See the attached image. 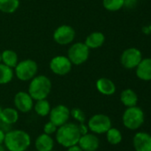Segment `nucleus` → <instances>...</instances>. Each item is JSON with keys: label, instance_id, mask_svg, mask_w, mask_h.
<instances>
[{"label": "nucleus", "instance_id": "obj_28", "mask_svg": "<svg viewBox=\"0 0 151 151\" xmlns=\"http://www.w3.org/2000/svg\"><path fill=\"white\" fill-rule=\"evenodd\" d=\"M57 129H58V127L54 124H53L51 121H48L44 126V133L46 134H49V135H52V134H55Z\"/></svg>", "mask_w": 151, "mask_h": 151}, {"label": "nucleus", "instance_id": "obj_13", "mask_svg": "<svg viewBox=\"0 0 151 151\" xmlns=\"http://www.w3.org/2000/svg\"><path fill=\"white\" fill-rule=\"evenodd\" d=\"M77 145L83 151H96L100 147V140L96 134L93 133H87L81 135Z\"/></svg>", "mask_w": 151, "mask_h": 151}, {"label": "nucleus", "instance_id": "obj_27", "mask_svg": "<svg viewBox=\"0 0 151 151\" xmlns=\"http://www.w3.org/2000/svg\"><path fill=\"white\" fill-rule=\"evenodd\" d=\"M70 117H72L79 124L85 123V121H86L85 113L79 108H73L72 110H70Z\"/></svg>", "mask_w": 151, "mask_h": 151}, {"label": "nucleus", "instance_id": "obj_30", "mask_svg": "<svg viewBox=\"0 0 151 151\" xmlns=\"http://www.w3.org/2000/svg\"><path fill=\"white\" fill-rule=\"evenodd\" d=\"M67 151H83L82 149L78 146V145H75V146H72V147H69L67 149Z\"/></svg>", "mask_w": 151, "mask_h": 151}, {"label": "nucleus", "instance_id": "obj_23", "mask_svg": "<svg viewBox=\"0 0 151 151\" xmlns=\"http://www.w3.org/2000/svg\"><path fill=\"white\" fill-rule=\"evenodd\" d=\"M14 77V71L12 68L0 63V85L10 83Z\"/></svg>", "mask_w": 151, "mask_h": 151}, {"label": "nucleus", "instance_id": "obj_18", "mask_svg": "<svg viewBox=\"0 0 151 151\" xmlns=\"http://www.w3.org/2000/svg\"><path fill=\"white\" fill-rule=\"evenodd\" d=\"M35 148L36 151H51L54 148V141L51 135L44 133L37 136L35 141Z\"/></svg>", "mask_w": 151, "mask_h": 151}, {"label": "nucleus", "instance_id": "obj_32", "mask_svg": "<svg viewBox=\"0 0 151 151\" xmlns=\"http://www.w3.org/2000/svg\"><path fill=\"white\" fill-rule=\"evenodd\" d=\"M5 150H6L5 147L3 146V144H1V145H0V151H6Z\"/></svg>", "mask_w": 151, "mask_h": 151}, {"label": "nucleus", "instance_id": "obj_34", "mask_svg": "<svg viewBox=\"0 0 151 151\" xmlns=\"http://www.w3.org/2000/svg\"><path fill=\"white\" fill-rule=\"evenodd\" d=\"M1 111H2V108L0 106V121H1Z\"/></svg>", "mask_w": 151, "mask_h": 151}, {"label": "nucleus", "instance_id": "obj_8", "mask_svg": "<svg viewBox=\"0 0 151 151\" xmlns=\"http://www.w3.org/2000/svg\"><path fill=\"white\" fill-rule=\"evenodd\" d=\"M76 38V31L73 27L64 24L55 28L53 34V41L62 46L71 44Z\"/></svg>", "mask_w": 151, "mask_h": 151}, {"label": "nucleus", "instance_id": "obj_16", "mask_svg": "<svg viewBox=\"0 0 151 151\" xmlns=\"http://www.w3.org/2000/svg\"><path fill=\"white\" fill-rule=\"evenodd\" d=\"M136 76L144 81H151V58L142 59L136 67Z\"/></svg>", "mask_w": 151, "mask_h": 151}, {"label": "nucleus", "instance_id": "obj_31", "mask_svg": "<svg viewBox=\"0 0 151 151\" xmlns=\"http://www.w3.org/2000/svg\"><path fill=\"white\" fill-rule=\"evenodd\" d=\"M4 136H5V133L4 132L3 129L0 128V145L4 144Z\"/></svg>", "mask_w": 151, "mask_h": 151}, {"label": "nucleus", "instance_id": "obj_1", "mask_svg": "<svg viewBox=\"0 0 151 151\" xmlns=\"http://www.w3.org/2000/svg\"><path fill=\"white\" fill-rule=\"evenodd\" d=\"M81 134L79 132L78 124L68 122L58 127L55 133V140L59 145L63 148H69L77 145Z\"/></svg>", "mask_w": 151, "mask_h": 151}, {"label": "nucleus", "instance_id": "obj_17", "mask_svg": "<svg viewBox=\"0 0 151 151\" xmlns=\"http://www.w3.org/2000/svg\"><path fill=\"white\" fill-rule=\"evenodd\" d=\"M96 88L97 90L104 95V96H112L116 92V85L115 83L109 78H100L96 81Z\"/></svg>", "mask_w": 151, "mask_h": 151}, {"label": "nucleus", "instance_id": "obj_6", "mask_svg": "<svg viewBox=\"0 0 151 151\" xmlns=\"http://www.w3.org/2000/svg\"><path fill=\"white\" fill-rule=\"evenodd\" d=\"M90 56V49L82 42L71 43L68 50V58L73 65H81L85 64Z\"/></svg>", "mask_w": 151, "mask_h": 151}, {"label": "nucleus", "instance_id": "obj_2", "mask_svg": "<svg viewBox=\"0 0 151 151\" xmlns=\"http://www.w3.org/2000/svg\"><path fill=\"white\" fill-rule=\"evenodd\" d=\"M31 144L30 135L24 130L14 129L5 133L4 145L9 151H26Z\"/></svg>", "mask_w": 151, "mask_h": 151}, {"label": "nucleus", "instance_id": "obj_25", "mask_svg": "<svg viewBox=\"0 0 151 151\" xmlns=\"http://www.w3.org/2000/svg\"><path fill=\"white\" fill-rule=\"evenodd\" d=\"M107 141L111 145H117L122 142L123 136L121 132L115 127H111L107 133H106Z\"/></svg>", "mask_w": 151, "mask_h": 151}, {"label": "nucleus", "instance_id": "obj_5", "mask_svg": "<svg viewBox=\"0 0 151 151\" xmlns=\"http://www.w3.org/2000/svg\"><path fill=\"white\" fill-rule=\"evenodd\" d=\"M145 116L143 111L137 106L127 108L122 117L124 126L130 130L140 128L144 123Z\"/></svg>", "mask_w": 151, "mask_h": 151}, {"label": "nucleus", "instance_id": "obj_4", "mask_svg": "<svg viewBox=\"0 0 151 151\" xmlns=\"http://www.w3.org/2000/svg\"><path fill=\"white\" fill-rule=\"evenodd\" d=\"M14 75L20 81H29L37 75L38 65L33 59H24L19 61L14 67Z\"/></svg>", "mask_w": 151, "mask_h": 151}, {"label": "nucleus", "instance_id": "obj_33", "mask_svg": "<svg viewBox=\"0 0 151 151\" xmlns=\"http://www.w3.org/2000/svg\"><path fill=\"white\" fill-rule=\"evenodd\" d=\"M0 63H2V55H1V52H0Z\"/></svg>", "mask_w": 151, "mask_h": 151}, {"label": "nucleus", "instance_id": "obj_22", "mask_svg": "<svg viewBox=\"0 0 151 151\" xmlns=\"http://www.w3.org/2000/svg\"><path fill=\"white\" fill-rule=\"evenodd\" d=\"M33 109L35 112L40 116V117H46L49 115L51 111V104L47 99H42V100H37L34 104Z\"/></svg>", "mask_w": 151, "mask_h": 151}, {"label": "nucleus", "instance_id": "obj_12", "mask_svg": "<svg viewBox=\"0 0 151 151\" xmlns=\"http://www.w3.org/2000/svg\"><path fill=\"white\" fill-rule=\"evenodd\" d=\"M13 104L19 112L28 113L32 111L34 106V100L28 92L19 91L15 94L13 98Z\"/></svg>", "mask_w": 151, "mask_h": 151}, {"label": "nucleus", "instance_id": "obj_14", "mask_svg": "<svg viewBox=\"0 0 151 151\" xmlns=\"http://www.w3.org/2000/svg\"><path fill=\"white\" fill-rule=\"evenodd\" d=\"M133 144L136 151H151V135L143 132L137 133L133 139Z\"/></svg>", "mask_w": 151, "mask_h": 151}, {"label": "nucleus", "instance_id": "obj_19", "mask_svg": "<svg viewBox=\"0 0 151 151\" xmlns=\"http://www.w3.org/2000/svg\"><path fill=\"white\" fill-rule=\"evenodd\" d=\"M19 120V111L12 107H6L2 109L1 121L3 124L12 126Z\"/></svg>", "mask_w": 151, "mask_h": 151}, {"label": "nucleus", "instance_id": "obj_29", "mask_svg": "<svg viewBox=\"0 0 151 151\" xmlns=\"http://www.w3.org/2000/svg\"><path fill=\"white\" fill-rule=\"evenodd\" d=\"M78 128H79V132H80L81 135H84V134H86L87 133H89V129H88L87 124H85V123L78 124Z\"/></svg>", "mask_w": 151, "mask_h": 151}, {"label": "nucleus", "instance_id": "obj_10", "mask_svg": "<svg viewBox=\"0 0 151 151\" xmlns=\"http://www.w3.org/2000/svg\"><path fill=\"white\" fill-rule=\"evenodd\" d=\"M142 59V51L134 47L128 48L123 51L120 57L121 65L126 69L136 68Z\"/></svg>", "mask_w": 151, "mask_h": 151}, {"label": "nucleus", "instance_id": "obj_24", "mask_svg": "<svg viewBox=\"0 0 151 151\" xmlns=\"http://www.w3.org/2000/svg\"><path fill=\"white\" fill-rule=\"evenodd\" d=\"M20 7V0H0V12L6 14L15 12Z\"/></svg>", "mask_w": 151, "mask_h": 151}, {"label": "nucleus", "instance_id": "obj_20", "mask_svg": "<svg viewBox=\"0 0 151 151\" xmlns=\"http://www.w3.org/2000/svg\"><path fill=\"white\" fill-rule=\"evenodd\" d=\"M121 103L127 108L133 107L137 105L138 103V96L137 94L131 88H126L123 90L120 94Z\"/></svg>", "mask_w": 151, "mask_h": 151}, {"label": "nucleus", "instance_id": "obj_11", "mask_svg": "<svg viewBox=\"0 0 151 151\" xmlns=\"http://www.w3.org/2000/svg\"><path fill=\"white\" fill-rule=\"evenodd\" d=\"M49 121L54 124L57 127L69 122L70 118V109L64 104H58L51 109L49 113Z\"/></svg>", "mask_w": 151, "mask_h": 151}, {"label": "nucleus", "instance_id": "obj_3", "mask_svg": "<svg viewBox=\"0 0 151 151\" xmlns=\"http://www.w3.org/2000/svg\"><path fill=\"white\" fill-rule=\"evenodd\" d=\"M52 91V81L51 80L43 74L36 75L31 81L28 88V93L33 98V100L46 99Z\"/></svg>", "mask_w": 151, "mask_h": 151}, {"label": "nucleus", "instance_id": "obj_21", "mask_svg": "<svg viewBox=\"0 0 151 151\" xmlns=\"http://www.w3.org/2000/svg\"><path fill=\"white\" fill-rule=\"evenodd\" d=\"M2 55V63L5 65L14 69V67L17 65L19 62V57L18 54L13 50H4L1 52Z\"/></svg>", "mask_w": 151, "mask_h": 151}, {"label": "nucleus", "instance_id": "obj_26", "mask_svg": "<svg viewBox=\"0 0 151 151\" xmlns=\"http://www.w3.org/2000/svg\"><path fill=\"white\" fill-rule=\"evenodd\" d=\"M103 7L109 12H117L125 6V0H102Z\"/></svg>", "mask_w": 151, "mask_h": 151}, {"label": "nucleus", "instance_id": "obj_36", "mask_svg": "<svg viewBox=\"0 0 151 151\" xmlns=\"http://www.w3.org/2000/svg\"><path fill=\"white\" fill-rule=\"evenodd\" d=\"M6 151H9V150H6Z\"/></svg>", "mask_w": 151, "mask_h": 151}, {"label": "nucleus", "instance_id": "obj_35", "mask_svg": "<svg viewBox=\"0 0 151 151\" xmlns=\"http://www.w3.org/2000/svg\"><path fill=\"white\" fill-rule=\"evenodd\" d=\"M51 151H57V150H51Z\"/></svg>", "mask_w": 151, "mask_h": 151}, {"label": "nucleus", "instance_id": "obj_15", "mask_svg": "<svg viewBox=\"0 0 151 151\" xmlns=\"http://www.w3.org/2000/svg\"><path fill=\"white\" fill-rule=\"evenodd\" d=\"M105 40L106 38L103 33L100 31H94L86 36L84 42L90 50H95L101 48L104 44Z\"/></svg>", "mask_w": 151, "mask_h": 151}, {"label": "nucleus", "instance_id": "obj_7", "mask_svg": "<svg viewBox=\"0 0 151 151\" xmlns=\"http://www.w3.org/2000/svg\"><path fill=\"white\" fill-rule=\"evenodd\" d=\"M87 127L89 131H91L93 134H103L112 127V122L108 115L99 113L92 116L88 119Z\"/></svg>", "mask_w": 151, "mask_h": 151}, {"label": "nucleus", "instance_id": "obj_9", "mask_svg": "<svg viewBox=\"0 0 151 151\" xmlns=\"http://www.w3.org/2000/svg\"><path fill=\"white\" fill-rule=\"evenodd\" d=\"M72 66L73 65L69 58L64 55H57L53 57L49 63L50 70L53 73L58 76H64L69 73L72 70Z\"/></svg>", "mask_w": 151, "mask_h": 151}]
</instances>
